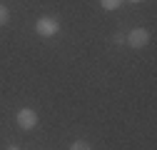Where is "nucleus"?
Listing matches in <instances>:
<instances>
[{
    "label": "nucleus",
    "mask_w": 157,
    "mask_h": 150,
    "mask_svg": "<svg viewBox=\"0 0 157 150\" xmlns=\"http://www.w3.org/2000/svg\"><path fill=\"white\" fill-rule=\"evenodd\" d=\"M35 30L43 38H52V35H57V30H60V23H57L55 18H40V20L35 23Z\"/></svg>",
    "instance_id": "obj_1"
},
{
    "label": "nucleus",
    "mask_w": 157,
    "mask_h": 150,
    "mask_svg": "<svg viewBox=\"0 0 157 150\" xmlns=\"http://www.w3.org/2000/svg\"><path fill=\"white\" fill-rule=\"evenodd\" d=\"M127 45L130 48H145L147 43H150V33L145 30V28H135V30H130L127 33Z\"/></svg>",
    "instance_id": "obj_2"
},
{
    "label": "nucleus",
    "mask_w": 157,
    "mask_h": 150,
    "mask_svg": "<svg viewBox=\"0 0 157 150\" xmlns=\"http://www.w3.org/2000/svg\"><path fill=\"white\" fill-rule=\"evenodd\" d=\"M17 125H20L23 130H33L37 125V115L30 110V108H23V110H17Z\"/></svg>",
    "instance_id": "obj_3"
},
{
    "label": "nucleus",
    "mask_w": 157,
    "mask_h": 150,
    "mask_svg": "<svg viewBox=\"0 0 157 150\" xmlns=\"http://www.w3.org/2000/svg\"><path fill=\"white\" fill-rule=\"evenodd\" d=\"M8 20H10V10H8L3 3H0V25H5Z\"/></svg>",
    "instance_id": "obj_4"
},
{
    "label": "nucleus",
    "mask_w": 157,
    "mask_h": 150,
    "mask_svg": "<svg viewBox=\"0 0 157 150\" xmlns=\"http://www.w3.org/2000/svg\"><path fill=\"white\" fill-rule=\"evenodd\" d=\"M70 150H92V148H90V143H87V140H77V143H72V145H70Z\"/></svg>",
    "instance_id": "obj_5"
},
{
    "label": "nucleus",
    "mask_w": 157,
    "mask_h": 150,
    "mask_svg": "<svg viewBox=\"0 0 157 150\" xmlns=\"http://www.w3.org/2000/svg\"><path fill=\"white\" fill-rule=\"evenodd\" d=\"M122 0H102V8L105 10H115V8H120Z\"/></svg>",
    "instance_id": "obj_6"
},
{
    "label": "nucleus",
    "mask_w": 157,
    "mask_h": 150,
    "mask_svg": "<svg viewBox=\"0 0 157 150\" xmlns=\"http://www.w3.org/2000/svg\"><path fill=\"white\" fill-rule=\"evenodd\" d=\"M5 150H20V148H17V145H8Z\"/></svg>",
    "instance_id": "obj_7"
},
{
    "label": "nucleus",
    "mask_w": 157,
    "mask_h": 150,
    "mask_svg": "<svg viewBox=\"0 0 157 150\" xmlns=\"http://www.w3.org/2000/svg\"><path fill=\"white\" fill-rule=\"evenodd\" d=\"M130 3H142V0H130Z\"/></svg>",
    "instance_id": "obj_8"
}]
</instances>
